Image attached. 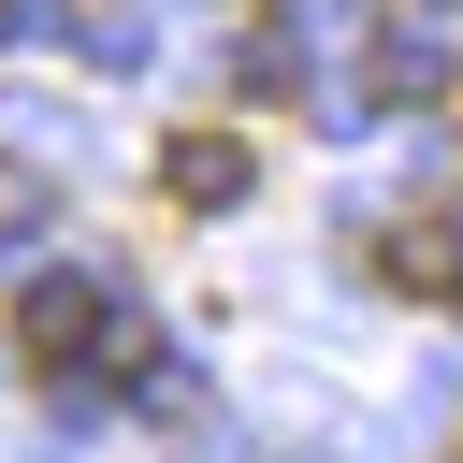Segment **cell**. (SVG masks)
<instances>
[{
  "label": "cell",
  "instance_id": "cell-5",
  "mask_svg": "<svg viewBox=\"0 0 463 463\" xmlns=\"http://www.w3.org/2000/svg\"><path fill=\"white\" fill-rule=\"evenodd\" d=\"M0 29H14V14H0Z\"/></svg>",
  "mask_w": 463,
  "mask_h": 463
},
{
  "label": "cell",
  "instance_id": "cell-4",
  "mask_svg": "<svg viewBox=\"0 0 463 463\" xmlns=\"http://www.w3.org/2000/svg\"><path fill=\"white\" fill-rule=\"evenodd\" d=\"M43 217H58V188H43V174H29V159H0V246H29V232H43Z\"/></svg>",
  "mask_w": 463,
  "mask_h": 463
},
{
  "label": "cell",
  "instance_id": "cell-2",
  "mask_svg": "<svg viewBox=\"0 0 463 463\" xmlns=\"http://www.w3.org/2000/svg\"><path fill=\"white\" fill-rule=\"evenodd\" d=\"M260 188V159H246V130H217V116H188L174 145H159V203H188V217H232Z\"/></svg>",
  "mask_w": 463,
  "mask_h": 463
},
{
  "label": "cell",
  "instance_id": "cell-3",
  "mask_svg": "<svg viewBox=\"0 0 463 463\" xmlns=\"http://www.w3.org/2000/svg\"><path fill=\"white\" fill-rule=\"evenodd\" d=\"M376 275L420 289V304H463V217H405V232L376 246Z\"/></svg>",
  "mask_w": 463,
  "mask_h": 463
},
{
  "label": "cell",
  "instance_id": "cell-1",
  "mask_svg": "<svg viewBox=\"0 0 463 463\" xmlns=\"http://www.w3.org/2000/svg\"><path fill=\"white\" fill-rule=\"evenodd\" d=\"M14 347H29V376H130L145 362V318L116 289H87V275H29L14 289Z\"/></svg>",
  "mask_w": 463,
  "mask_h": 463
}]
</instances>
